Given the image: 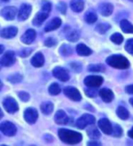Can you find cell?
<instances>
[{
	"label": "cell",
	"instance_id": "ffe728a7",
	"mask_svg": "<svg viewBox=\"0 0 133 146\" xmlns=\"http://www.w3.org/2000/svg\"><path fill=\"white\" fill-rule=\"evenodd\" d=\"M99 11L102 16L104 17H109L113 12V6L109 3H103L100 5Z\"/></svg>",
	"mask_w": 133,
	"mask_h": 146
},
{
	"label": "cell",
	"instance_id": "3957f363",
	"mask_svg": "<svg viewBox=\"0 0 133 146\" xmlns=\"http://www.w3.org/2000/svg\"><path fill=\"white\" fill-rule=\"evenodd\" d=\"M95 123V117L90 114H83L77 120L76 126L79 129H84L86 126L90 124H93Z\"/></svg>",
	"mask_w": 133,
	"mask_h": 146
},
{
	"label": "cell",
	"instance_id": "4dcf8cb0",
	"mask_svg": "<svg viewBox=\"0 0 133 146\" xmlns=\"http://www.w3.org/2000/svg\"><path fill=\"white\" fill-rule=\"evenodd\" d=\"M88 70L90 72H104L105 71V67L102 64H90L89 65Z\"/></svg>",
	"mask_w": 133,
	"mask_h": 146
},
{
	"label": "cell",
	"instance_id": "74e56055",
	"mask_svg": "<svg viewBox=\"0 0 133 146\" xmlns=\"http://www.w3.org/2000/svg\"><path fill=\"white\" fill-rule=\"evenodd\" d=\"M86 94L88 95L89 97H95L97 94H98V92L96 91L95 89H93V87H89L85 90Z\"/></svg>",
	"mask_w": 133,
	"mask_h": 146
},
{
	"label": "cell",
	"instance_id": "5b68a950",
	"mask_svg": "<svg viewBox=\"0 0 133 146\" xmlns=\"http://www.w3.org/2000/svg\"><path fill=\"white\" fill-rule=\"evenodd\" d=\"M3 105L7 112L9 113H14L18 110V104L17 101L12 97H7L5 99L3 102Z\"/></svg>",
	"mask_w": 133,
	"mask_h": 146
},
{
	"label": "cell",
	"instance_id": "8992f818",
	"mask_svg": "<svg viewBox=\"0 0 133 146\" xmlns=\"http://www.w3.org/2000/svg\"><path fill=\"white\" fill-rule=\"evenodd\" d=\"M0 131L7 136H13L17 133V127L15 126L14 123L10 122H4L0 123Z\"/></svg>",
	"mask_w": 133,
	"mask_h": 146
},
{
	"label": "cell",
	"instance_id": "60d3db41",
	"mask_svg": "<svg viewBox=\"0 0 133 146\" xmlns=\"http://www.w3.org/2000/svg\"><path fill=\"white\" fill-rule=\"evenodd\" d=\"M18 96H19L20 99L23 101V102H28V101L29 100V98H30L29 94L28 93H26V92H20L18 94Z\"/></svg>",
	"mask_w": 133,
	"mask_h": 146
},
{
	"label": "cell",
	"instance_id": "8d00e7d4",
	"mask_svg": "<svg viewBox=\"0 0 133 146\" xmlns=\"http://www.w3.org/2000/svg\"><path fill=\"white\" fill-rule=\"evenodd\" d=\"M125 49L127 50L128 53H130V54H133V39L128 40L125 46Z\"/></svg>",
	"mask_w": 133,
	"mask_h": 146
},
{
	"label": "cell",
	"instance_id": "f546056e",
	"mask_svg": "<svg viewBox=\"0 0 133 146\" xmlns=\"http://www.w3.org/2000/svg\"><path fill=\"white\" fill-rule=\"evenodd\" d=\"M79 33L78 31H76V30H73V31H71L70 33L66 35V39L70 42H76L77 40H79Z\"/></svg>",
	"mask_w": 133,
	"mask_h": 146
},
{
	"label": "cell",
	"instance_id": "f6af8a7d",
	"mask_svg": "<svg viewBox=\"0 0 133 146\" xmlns=\"http://www.w3.org/2000/svg\"><path fill=\"white\" fill-rule=\"evenodd\" d=\"M126 92L128 94H133V85H128V86L126 87Z\"/></svg>",
	"mask_w": 133,
	"mask_h": 146
},
{
	"label": "cell",
	"instance_id": "d590c367",
	"mask_svg": "<svg viewBox=\"0 0 133 146\" xmlns=\"http://www.w3.org/2000/svg\"><path fill=\"white\" fill-rule=\"evenodd\" d=\"M111 134L115 137H120L122 135V129L119 125H115L114 128L112 127V133Z\"/></svg>",
	"mask_w": 133,
	"mask_h": 146
},
{
	"label": "cell",
	"instance_id": "7bdbcfd3",
	"mask_svg": "<svg viewBox=\"0 0 133 146\" xmlns=\"http://www.w3.org/2000/svg\"><path fill=\"white\" fill-rule=\"evenodd\" d=\"M71 67H72L76 72L79 73L81 70V65L79 63H71Z\"/></svg>",
	"mask_w": 133,
	"mask_h": 146
},
{
	"label": "cell",
	"instance_id": "f5cc1de1",
	"mask_svg": "<svg viewBox=\"0 0 133 146\" xmlns=\"http://www.w3.org/2000/svg\"><path fill=\"white\" fill-rule=\"evenodd\" d=\"M2 1H4V2H7L8 0H2Z\"/></svg>",
	"mask_w": 133,
	"mask_h": 146
},
{
	"label": "cell",
	"instance_id": "484cf974",
	"mask_svg": "<svg viewBox=\"0 0 133 146\" xmlns=\"http://www.w3.org/2000/svg\"><path fill=\"white\" fill-rule=\"evenodd\" d=\"M117 115L122 120H126L129 118L130 113L128 112V110L123 106H119L117 109Z\"/></svg>",
	"mask_w": 133,
	"mask_h": 146
},
{
	"label": "cell",
	"instance_id": "f907efd6",
	"mask_svg": "<svg viewBox=\"0 0 133 146\" xmlns=\"http://www.w3.org/2000/svg\"><path fill=\"white\" fill-rule=\"evenodd\" d=\"M130 104L133 106V98H130Z\"/></svg>",
	"mask_w": 133,
	"mask_h": 146
},
{
	"label": "cell",
	"instance_id": "83f0119b",
	"mask_svg": "<svg viewBox=\"0 0 133 146\" xmlns=\"http://www.w3.org/2000/svg\"><path fill=\"white\" fill-rule=\"evenodd\" d=\"M98 20V17L94 12H88L85 15V21L88 24H93Z\"/></svg>",
	"mask_w": 133,
	"mask_h": 146
},
{
	"label": "cell",
	"instance_id": "c3c4849f",
	"mask_svg": "<svg viewBox=\"0 0 133 146\" xmlns=\"http://www.w3.org/2000/svg\"><path fill=\"white\" fill-rule=\"evenodd\" d=\"M4 51V46H0V54H1Z\"/></svg>",
	"mask_w": 133,
	"mask_h": 146
},
{
	"label": "cell",
	"instance_id": "7a4b0ae2",
	"mask_svg": "<svg viewBox=\"0 0 133 146\" xmlns=\"http://www.w3.org/2000/svg\"><path fill=\"white\" fill-rule=\"evenodd\" d=\"M107 64L117 69H126L130 66V62L125 56L120 54L111 55L106 60Z\"/></svg>",
	"mask_w": 133,
	"mask_h": 146
},
{
	"label": "cell",
	"instance_id": "7402d4cb",
	"mask_svg": "<svg viewBox=\"0 0 133 146\" xmlns=\"http://www.w3.org/2000/svg\"><path fill=\"white\" fill-rule=\"evenodd\" d=\"M70 7L74 12H81L84 9L83 0H71Z\"/></svg>",
	"mask_w": 133,
	"mask_h": 146
},
{
	"label": "cell",
	"instance_id": "6da1fadb",
	"mask_svg": "<svg viewBox=\"0 0 133 146\" xmlns=\"http://www.w3.org/2000/svg\"><path fill=\"white\" fill-rule=\"evenodd\" d=\"M58 136L59 139L68 144H76L81 142L82 135L81 133L71 131L68 129H59L58 130Z\"/></svg>",
	"mask_w": 133,
	"mask_h": 146
},
{
	"label": "cell",
	"instance_id": "11a10c76",
	"mask_svg": "<svg viewBox=\"0 0 133 146\" xmlns=\"http://www.w3.org/2000/svg\"><path fill=\"white\" fill-rule=\"evenodd\" d=\"M0 68H1V67H0Z\"/></svg>",
	"mask_w": 133,
	"mask_h": 146
},
{
	"label": "cell",
	"instance_id": "ba28073f",
	"mask_svg": "<svg viewBox=\"0 0 133 146\" xmlns=\"http://www.w3.org/2000/svg\"><path fill=\"white\" fill-rule=\"evenodd\" d=\"M38 113L37 112V110L34 108H28L24 113V118L26 120V122L30 124L35 123L36 121L38 120Z\"/></svg>",
	"mask_w": 133,
	"mask_h": 146
},
{
	"label": "cell",
	"instance_id": "e575fe53",
	"mask_svg": "<svg viewBox=\"0 0 133 146\" xmlns=\"http://www.w3.org/2000/svg\"><path fill=\"white\" fill-rule=\"evenodd\" d=\"M22 79H23V76H22L21 74H16L11 75V76H9V77H8V81H9V82H11V83H13V84H17V83L21 82V81H22Z\"/></svg>",
	"mask_w": 133,
	"mask_h": 146
},
{
	"label": "cell",
	"instance_id": "e0dca14e",
	"mask_svg": "<svg viewBox=\"0 0 133 146\" xmlns=\"http://www.w3.org/2000/svg\"><path fill=\"white\" fill-rule=\"evenodd\" d=\"M99 95L101 99L104 101L105 103H110L112 100L114 98V94L113 92L111 91L109 89H107V88H103L101 89L99 91Z\"/></svg>",
	"mask_w": 133,
	"mask_h": 146
},
{
	"label": "cell",
	"instance_id": "44dd1931",
	"mask_svg": "<svg viewBox=\"0 0 133 146\" xmlns=\"http://www.w3.org/2000/svg\"><path fill=\"white\" fill-rule=\"evenodd\" d=\"M48 14L49 13L44 12V11L38 13L33 19V24L35 25V26H40V25H41L45 20L48 17Z\"/></svg>",
	"mask_w": 133,
	"mask_h": 146
},
{
	"label": "cell",
	"instance_id": "ab89813d",
	"mask_svg": "<svg viewBox=\"0 0 133 146\" xmlns=\"http://www.w3.org/2000/svg\"><path fill=\"white\" fill-rule=\"evenodd\" d=\"M51 10V4L48 1H43L42 3V11L49 13Z\"/></svg>",
	"mask_w": 133,
	"mask_h": 146
},
{
	"label": "cell",
	"instance_id": "9a60e30c",
	"mask_svg": "<svg viewBox=\"0 0 133 146\" xmlns=\"http://www.w3.org/2000/svg\"><path fill=\"white\" fill-rule=\"evenodd\" d=\"M36 36H37V34H36V31L33 29H28L27 32H26L22 37H21V41L24 44H29L32 42H34V40L36 39Z\"/></svg>",
	"mask_w": 133,
	"mask_h": 146
},
{
	"label": "cell",
	"instance_id": "2e32d148",
	"mask_svg": "<svg viewBox=\"0 0 133 146\" xmlns=\"http://www.w3.org/2000/svg\"><path fill=\"white\" fill-rule=\"evenodd\" d=\"M55 122L58 124H68L69 118L62 110H58L55 114Z\"/></svg>",
	"mask_w": 133,
	"mask_h": 146
},
{
	"label": "cell",
	"instance_id": "f35d334b",
	"mask_svg": "<svg viewBox=\"0 0 133 146\" xmlns=\"http://www.w3.org/2000/svg\"><path fill=\"white\" fill-rule=\"evenodd\" d=\"M56 44H57V40H56L55 38H52V37H49L45 41V46H48V47L56 46Z\"/></svg>",
	"mask_w": 133,
	"mask_h": 146
},
{
	"label": "cell",
	"instance_id": "9c48e42d",
	"mask_svg": "<svg viewBox=\"0 0 133 146\" xmlns=\"http://www.w3.org/2000/svg\"><path fill=\"white\" fill-rule=\"evenodd\" d=\"M16 62L15 54L12 51H8L3 55V57L0 59V64L3 66H11Z\"/></svg>",
	"mask_w": 133,
	"mask_h": 146
},
{
	"label": "cell",
	"instance_id": "1f68e13d",
	"mask_svg": "<svg viewBox=\"0 0 133 146\" xmlns=\"http://www.w3.org/2000/svg\"><path fill=\"white\" fill-rule=\"evenodd\" d=\"M110 40L116 44H120L123 42V36H122L120 33H115L110 36Z\"/></svg>",
	"mask_w": 133,
	"mask_h": 146
},
{
	"label": "cell",
	"instance_id": "db71d44e",
	"mask_svg": "<svg viewBox=\"0 0 133 146\" xmlns=\"http://www.w3.org/2000/svg\"><path fill=\"white\" fill-rule=\"evenodd\" d=\"M130 2H133V0H130Z\"/></svg>",
	"mask_w": 133,
	"mask_h": 146
},
{
	"label": "cell",
	"instance_id": "7dc6e473",
	"mask_svg": "<svg viewBox=\"0 0 133 146\" xmlns=\"http://www.w3.org/2000/svg\"><path fill=\"white\" fill-rule=\"evenodd\" d=\"M128 134H129V136H130L131 139H133V127L131 128V130L129 131V133H128Z\"/></svg>",
	"mask_w": 133,
	"mask_h": 146
},
{
	"label": "cell",
	"instance_id": "4fadbf2b",
	"mask_svg": "<svg viewBox=\"0 0 133 146\" xmlns=\"http://www.w3.org/2000/svg\"><path fill=\"white\" fill-rule=\"evenodd\" d=\"M98 124H99V129L104 133H106V134H111V133H112V125H111L110 122L108 119H106V118L100 119L99 121Z\"/></svg>",
	"mask_w": 133,
	"mask_h": 146
},
{
	"label": "cell",
	"instance_id": "4316f807",
	"mask_svg": "<svg viewBox=\"0 0 133 146\" xmlns=\"http://www.w3.org/2000/svg\"><path fill=\"white\" fill-rule=\"evenodd\" d=\"M87 133H88V135L91 139H94V140H97L100 137L99 131L98 130V128H96V127L89 128L88 130H87Z\"/></svg>",
	"mask_w": 133,
	"mask_h": 146
},
{
	"label": "cell",
	"instance_id": "8fae6325",
	"mask_svg": "<svg viewBox=\"0 0 133 146\" xmlns=\"http://www.w3.org/2000/svg\"><path fill=\"white\" fill-rule=\"evenodd\" d=\"M17 10L15 7H7L0 11V15L7 20H13L17 15Z\"/></svg>",
	"mask_w": 133,
	"mask_h": 146
},
{
	"label": "cell",
	"instance_id": "52a82bcc",
	"mask_svg": "<svg viewBox=\"0 0 133 146\" xmlns=\"http://www.w3.org/2000/svg\"><path fill=\"white\" fill-rule=\"evenodd\" d=\"M64 94L66 97H69L72 101H75V102H79L81 98H82L79 90L76 89L75 87H72V86L66 87L64 89Z\"/></svg>",
	"mask_w": 133,
	"mask_h": 146
},
{
	"label": "cell",
	"instance_id": "d6986e66",
	"mask_svg": "<svg viewBox=\"0 0 133 146\" xmlns=\"http://www.w3.org/2000/svg\"><path fill=\"white\" fill-rule=\"evenodd\" d=\"M44 63H45L44 55L40 52L36 54L31 59V64L35 67H41V66H43Z\"/></svg>",
	"mask_w": 133,
	"mask_h": 146
},
{
	"label": "cell",
	"instance_id": "f1b7e54d",
	"mask_svg": "<svg viewBox=\"0 0 133 146\" xmlns=\"http://www.w3.org/2000/svg\"><path fill=\"white\" fill-rule=\"evenodd\" d=\"M48 92L51 95H58L61 92V88L58 84L54 83L49 86Z\"/></svg>",
	"mask_w": 133,
	"mask_h": 146
},
{
	"label": "cell",
	"instance_id": "d6a6232c",
	"mask_svg": "<svg viewBox=\"0 0 133 146\" xmlns=\"http://www.w3.org/2000/svg\"><path fill=\"white\" fill-rule=\"evenodd\" d=\"M59 52L61 54L64 55V56H68V55H70L72 54V49H71V47L68 46V44H63V46L60 47Z\"/></svg>",
	"mask_w": 133,
	"mask_h": 146
},
{
	"label": "cell",
	"instance_id": "30bf717a",
	"mask_svg": "<svg viewBox=\"0 0 133 146\" xmlns=\"http://www.w3.org/2000/svg\"><path fill=\"white\" fill-rule=\"evenodd\" d=\"M53 75L56 78H58V80H60V81H62V82H66L69 80V72L62 67H56L53 70Z\"/></svg>",
	"mask_w": 133,
	"mask_h": 146
},
{
	"label": "cell",
	"instance_id": "5bb4252c",
	"mask_svg": "<svg viewBox=\"0 0 133 146\" xmlns=\"http://www.w3.org/2000/svg\"><path fill=\"white\" fill-rule=\"evenodd\" d=\"M17 34V28L15 27H9L7 28H4L3 30H1L0 32V36H1L3 38H13L14 36H16Z\"/></svg>",
	"mask_w": 133,
	"mask_h": 146
},
{
	"label": "cell",
	"instance_id": "603a6c76",
	"mask_svg": "<svg viewBox=\"0 0 133 146\" xmlns=\"http://www.w3.org/2000/svg\"><path fill=\"white\" fill-rule=\"evenodd\" d=\"M77 53L79 55H82V56H88L91 54V50L84 44H79L76 47Z\"/></svg>",
	"mask_w": 133,
	"mask_h": 146
},
{
	"label": "cell",
	"instance_id": "7c38bea8",
	"mask_svg": "<svg viewBox=\"0 0 133 146\" xmlns=\"http://www.w3.org/2000/svg\"><path fill=\"white\" fill-rule=\"evenodd\" d=\"M32 7L30 5L28 4H23L21 7H20V10L18 12V19L23 21V20L28 19V17L30 16V13H31Z\"/></svg>",
	"mask_w": 133,
	"mask_h": 146
},
{
	"label": "cell",
	"instance_id": "277c9868",
	"mask_svg": "<svg viewBox=\"0 0 133 146\" xmlns=\"http://www.w3.org/2000/svg\"><path fill=\"white\" fill-rule=\"evenodd\" d=\"M103 83V78L99 75H90V76H87L84 80V84L89 87L97 88L99 87Z\"/></svg>",
	"mask_w": 133,
	"mask_h": 146
},
{
	"label": "cell",
	"instance_id": "b9f144b4",
	"mask_svg": "<svg viewBox=\"0 0 133 146\" xmlns=\"http://www.w3.org/2000/svg\"><path fill=\"white\" fill-rule=\"evenodd\" d=\"M58 9L59 10V11L62 13V14H65L66 13V4L63 3V2H60L58 3Z\"/></svg>",
	"mask_w": 133,
	"mask_h": 146
},
{
	"label": "cell",
	"instance_id": "ac0fdd59",
	"mask_svg": "<svg viewBox=\"0 0 133 146\" xmlns=\"http://www.w3.org/2000/svg\"><path fill=\"white\" fill-rule=\"evenodd\" d=\"M61 26V19L60 18H53L52 20L47 24V26L45 27V31L46 32H50V31H53V30L58 29L59 27Z\"/></svg>",
	"mask_w": 133,
	"mask_h": 146
},
{
	"label": "cell",
	"instance_id": "ee69618b",
	"mask_svg": "<svg viewBox=\"0 0 133 146\" xmlns=\"http://www.w3.org/2000/svg\"><path fill=\"white\" fill-rule=\"evenodd\" d=\"M31 52H32V49H24L23 51L20 53V55L23 57H26V56H28V55H29Z\"/></svg>",
	"mask_w": 133,
	"mask_h": 146
},
{
	"label": "cell",
	"instance_id": "cb8c5ba5",
	"mask_svg": "<svg viewBox=\"0 0 133 146\" xmlns=\"http://www.w3.org/2000/svg\"><path fill=\"white\" fill-rule=\"evenodd\" d=\"M120 27L124 33H127V34L133 33V26L126 19H123L120 21Z\"/></svg>",
	"mask_w": 133,
	"mask_h": 146
},
{
	"label": "cell",
	"instance_id": "836d02e7",
	"mask_svg": "<svg viewBox=\"0 0 133 146\" xmlns=\"http://www.w3.org/2000/svg\"><path fill=\"white\" fill-rule=\"evenodd\" d=\"M109 28H110V26L108 24H99V25L97 26L96 30L100 34H104V33H106L107 31H108Z\"/></svg>",
	"mask_w": 133,
	"mask_h": 146
},
{
	"label": "cell",
	"instance_id": "d4e9b609",
	"mask_svg": "<svg viewBox=\"0 0 133 146\" xmlns=\"http://www.w3.org/2000/svg\"><path fill=\"white\" fill-rule=\"evenodd\" d=\"M40 108H41V111H42L43 113L50 114L51 113H52V111H53L54 105H53L52 103H50V102H45V103H43L41 104Z\"/></svg>",
	"mask_w": 133,
	"mask_h": 146
},
{
	"label": "cell",
	"instance_id": "bcb514c9",
	"mask_svg": "<svg viewBox=\"0 0 133 146\" xmlns=\"http://www.w3.org/2000/svg\"><path fill=\"white\" fill-rule=\"evenodd\" d=\"M88 145H91V146H93V145H100V143L99 142H89L88 143Z\"/></svg>",
	"mask_w": 133,
	"mask_h": 146
},
{
	"label": "cell",
	"instance_id": "681fc988",
	"mask_svg": "<svg viewBox=\"0 0 133 146\" xmlns=\"http://www.w3.org/2000/svg\"><path fill=\"white\" fill-rule=\"evenodd\" d=\"M3 115H4V114H3V112H2V110L0 109V119H1V118L3 117Z\"/></svg>",
	"mask_w": 133,
	"mask_h": 146
},
{
	"label": "cell",
	"instance_id": "816d5d0a",
	"mask_svg": "<svg viewBox=\"0 0 133 146\" xmlns=\"http://www.w3.org/2000/svg\"><path fill=\"white\" fill-rule=\"evenodd\" d=\"M2 87H3V84H2V82L0 81V90L2 89Z\"/></svg>",
	"mask_w": 133,
	"mask_h": 146
}]
</instances>
